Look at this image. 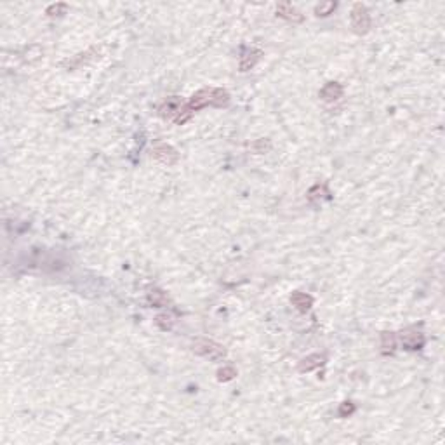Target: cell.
I'll return each instance as SVG.
<instances>
[{"label": "cell", "mask_w": 445, "mask_h": 445, "mask_svg": "<svg viewBox=\"0 0 445 445\" xmlns=\"http://www.w3.org/2000/svg\"><path fill=\"white\" fill-rule=\"evenodd\" d=\"M341 96H343V87H341V84H337V82H329L320 91V98L324 99V101H336V99L341 98Z\"/></svg>", "instance_id": "52a82bcc"}, {"label": "cell", "mask_w": 445, "mask_h": 445, "mask_svg": "<svg viewBox=\"0 0 445 445\" xmlns=\"http://www.w3.org/2000/svg\"><path fill=\"white\" fill-rule=\"evenodd\" d=\"M277 14L280 18H284V20L292 21V23H301V21L305 20L303 14L299 13L296 7H292L291 4H280V6L277 7Z\"/></svg>", "instance_id": "5b68a950"}, {"label": "cell", "mask_w": 445, "mask_h": 445, "mask_svg": "<svg viewBox=\"0 0 445 445\" xmlns=\"http://www.w3.org/2000/svg\"><path fill=\"white\" fill-rule=\"evenodd\" d=\"M402 344L407 348V350H419V348L424 344V337H422L421 332L416 331H407L402 334Z\"/></svg>", "instance_id": "8992f818"}, {"label": "cell", "mask_w": 445, "mask_h": 445, "mask_svg": "<svg viewBox=\"0 0 445 445\" xmlns=\"http://www.w3.org/2000/svg\"><path fill=\"white\" fill-rule=\"evenodd\" d=\"M355 410V407H353V403H350V402H344L343 405L339 407V416L341 417H344L346 416V414H351Z\"/></svg>", "instance_id": "e0dca14e"}, {"label": "cell", "mask_w": 445, "mask_h": 445, "mask_svg": "<svg viewBox=\"0 0 445 445\" xmlns=\"http://www.w3.org/2000/svg\"><path fill=\"white\" fill-rule=\"evenodd\" d=\"M235 376H237V370L233 369V367H223L219 372H217V379L219 381H232Z\"/></svg>", "instance_id": "5bb4252c"}, {"label": "cell", "mask_w": 445, "mask_h": 445, "mask_svg": "<svg viewBox=\"0 0 445 445\" xmlns=\"http://www.w3.org/2000/svg\"><path fill=\"white\" fill-rule=\"evenodd\" d=\"M157 324L160 325L164 331H167V329H170V325H172V318H170L169 315H160V317H157Z\"/></svg>", "instance_id": "2e32d148"}, {"label": "cell", "mask_w": 445, "mask_h": 445, "mask_svg": "<svg viewBox=\"0 0 445 445\" xmlns=\"http://www.w3.org/2000/svg\"><path fill=\"white\" fill-rule=\"evenodd\" d=\"M261 58V53L259 51H251L249 54L242 56V61H240V70L242 72H247L249 68H252V66L256 65V61Z\"/></svg>", "instance_id": "8fae6325"}, {"label": "cell", "mask_w": 445, "mask_h": 445, "mask_svg": "<svg viewBox=\"0 0 445 445\" xmlns=\"http://www.w3.org/2000/svg\"><path fill=\"white\" fill-rule=\"evenodd\" d=\"M381 346L384 350H393L395 348V336L391 332H383L381 334Z\"/></svg>", "instance_id": "4fadbf2b"}, {"label": "cell", "mask_w": 445, "mask_h": 445, "mask_svg": "<svg viewBox=\"0 0 445 445\" xmlns=\"http://www.w3.org/2000/svg\"><path fill=\"white\" fill-rule=\"evenodd\" d=\"M351 27H353L355 33H358V35H363V33L369 32L370 16L367 7L362 6V4H355L353 9H351Z\"/></svg>", "instance_id": "7a4b0ae2"}, {"label": "cell", "mask_w": 445, "mask_h": 445, "mask_svg": "<svg viewBox=\"0 0 445 445\" xmlns=\"http://www.w3.org/2000/svg\"><path fill=\"white\" fill-rule=\"evenodd\" d=\"M291 301L299 311H308L311 308V305H313V298L305 294V292H294V294H292V298H291Z\"/></svg>", "instance_id": "ba28073f"}, {"label": "cell", "mask_w": 445, "mask_h": 445, "mask_svg": "<svg viewBox=\"0 0 445 445\" xmlns=\"http://www.w3.org/2000/svg\"><path fill=\"white\" fill-rule=\"evenodd\" d=\"M230 101V94L225 91V89H202V91L195 92L191 96V99L188 101V108L191 111L200 110L207 105L212 106H225L228 105Z\"/></svg>", "instance_id": "6da1fadb"}, {"label": "cell", "mask_w": 445, "mask_h": 445, "mask_svg": "<svg viewBox=\"0 0 445 445\" xmlns=\"http://www.w3.org/2000/svg\"><path fill=\"white\" fill-rule=\"evenodd\" d=\"M193 351L202 355V357L210 358V360H217V358L225 357V348L209 339H196L193 343Z\"/></svg>", "instance_id": "3957f363"}, {"label": "cell", "mask_w": 445, "mask_h": 445, "mask_svg": "<svg viewBox=\"0 0 445 445\" xmlns=\"http://www.w3.org/2000/svg\"><path fill=\"white\" fill-rule=\"evenodd\" d=\"M153 157L157 158L160 164H165V165H174L177 162V158H179L177 157V151L165 143H160L153 148Z\"/></svg>", "instance_id": "277c9868"}, {"label": "cell", "mask_w": 445, "mask_h": 445, "mask_svg": "<svg viewBox=\"0 0 445 445\" xmlns=\"http://www.w3.org/2000/svg\"><path fill=\"white\" fill-rule=\"evenodd\" d=\"M150 299L155 303V305H160V301H162V303L165 301V299H164V296L160 294V291H155L153 294H150Z\"/></svg>", "instance_id": "ac0fdd59"}, {"label": "cell", "mask_w": 445, "mask_h": 445, "mask_svg": "<svg viewBox=\"0 0 445 445\" xmlns=\"http://www.w3.org/2000/svg\"><path fill=\"white\" fill-rule=\"evenodd\" d=\"M334 9H336V2H325L315 7V14L317 16H329Z\"/></svg>", "instance_id": "7c38bea8"}, {"label": "cell", "mask_w": 445, "mask_h": 445, "mask_svg": "<svg viewBox=\"0 0 445 445\" xmlns=\"http://www.w3.org/2000/svg\"><path fill=\"white\" fill-rule=\"evenodd\" d=\"M66 9H68L66 4H54V6H51L49 9H47V14H49V16H56V14H63Z\"/></svg>", "instance_id": "9a60e30c"}, {"label": "cell", "mask_w": 445, "mask_h": 445, "mask_svg": "<svg viewBox=\"0 0 445 445\" xmlns=\"http://www.w3.org/2000/svg\"><path fill=\"white\" fill-rule=\"evenodd\" d=\"M181 106L183 105H179V101H177L176 98H170L160 106V115L162 117H167V118H176V115L179 113Z\"/></svg>", "instance_id": "9c48e42d"}, {"label": "cell", "mask_w": 445, "mask_h": 445, "mask_svg": "<svg viewBox=\"0 0 445 445\" xmlns=\"http://www.w3.org/2000/svg\"><path fill=\"white\" fill-rule=\"evenodd\" d=\"M324 360L325 358L322 355H310V357H306L305 360L299 363V372H308V370L317 369V367H320L324 363Z\"/></svg>", "instance_id": "30bf717a"}]
</instances>
